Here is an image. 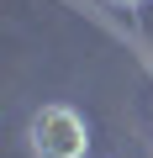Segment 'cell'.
Listing matches in <instances>:
<instances>
[{
    "instance_id": "7a4b0ae2",
    "label": "cell",
    "mask_w": 153,
    "mask_h": 158,
    "mask_svg": "<svg viewBox=\"0 0 153 158\" xmlns=\"http://www.w3.org/2000/svg\"><path fill=\"white\" fill-rule=\"evenodd\" d=\"M111 6H137V0H111Z\"/></svg>"
},
{
    "instance_id": "6da1fadb",
    "label": "cell",
    "mask_w": 153,
    "mask_h": 158,
    "mask_svg": "<svg viewBox=\"0 0 153 158\" xmlns=\"http://www.w3.org/2000/svg\"><path fill=\"white\" fill-rule=\"evenodd\" d=\"M27 137H32L37 158H85V148H90V127L74 106H42L32 116Z\"/></svg>"
}]
</instances>
